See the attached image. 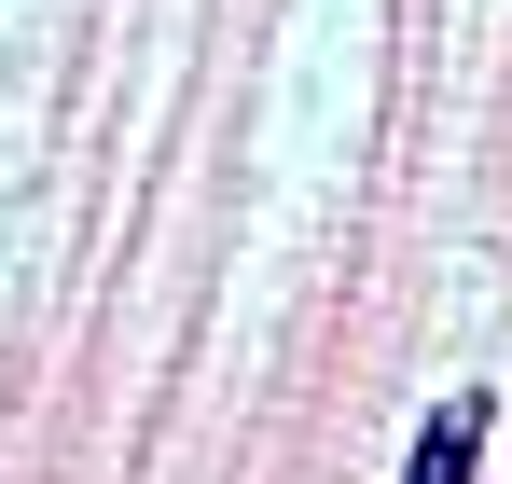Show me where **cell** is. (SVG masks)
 Segmentation results:
<instances>
[{"label": "cell", "mask_w": 512, "mask_h": 484, "mask_svg": "<svg viewBox=\"0 0 512 484\" xmlns=\"http://www.w3.org/2000/svg\"><path fill=\"white\" fill-rule=\"evenodd\" d=\"M485 471V402L457 388V402H429V429H416V457H402V484H471Z\"/></svg>", "instance_id": "6da1fadb"}]
</instances>
